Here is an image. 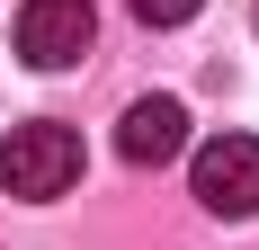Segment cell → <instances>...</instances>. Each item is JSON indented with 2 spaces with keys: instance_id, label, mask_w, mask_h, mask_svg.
I'll use <instances>...</instances> for the list:
<instances>
[{
  "instance_id": "3957f363",
  "label": "cell",
  "mask_w": 259,
  "mask_h": 250,
  "mask_svg": "<svg viewBox=\"0 0 259 250\" xmlns=\"http://www.w3.org/2000/svg\"><path fill=\"white\" fill-rule=\"evenodd\" d=\"M90 36H99V9L90 0H27L18 9V54L36 72H72L90 54Z\"/></svg>"
},
{
  "instance_id": "5b68a950",
  "label": "cell",
  "mask_w": 259,
  "mask_h": 250,
  "mask_svg": "<svg viewBox=\"0 0 259 250\" xmlns=\"http://www.w3.org/2000/svg\"><path fill=\"white\" fill-rule=\"evenodd\" d=\"M197 9H206V0H134V18H143V27H188Z\"/></svg>"
},
{
  "instance_id": "7a4b0ae2",
  "label": "cell",
  "mask_w": 259,
  "mask_h": 250,
  "mask_svg": "<svg viewBox=\"0 0 259 250\" xmlns=\"http://www.w3.org/2000/svg\"><path fill=\"white\" fill-rule=\"evenodd\" d=\"M188 179H197V205H206V215L250 224L259 215V134H214V143H197Z\"/></svg>"
},
{
  "instance_id": "277c9868",
  "label": "cell",
  "mask_w": 259,
  "mask_h": 250,
  "mask_svg": "<svg viewBox=\"0 0 259 250\" xmlns=\"http://www.w3.org/2000/svg\"><path fill=\"white\" fill-rule=\"evenodd\" d=\"M116 152H125L134 170L179 161V152H188V107H179V99H134L125 125H116Z\"/></svg>"
},
{
  "instance_id": "6da1fadb",
  "label": "cell",
  "mask_w": 259,
  "mask_h": 250,
  "mask_svg": "<svg viewBox=\"0 0 259 250\" xmlns=\"http://www.w3.org/2000/svg\"><path fill=\"white\" fill-rule=\"evenodd\" d=\"M0 188L27 205H54V197H72L80 188V134L63 116H27L9 125V143H0Z\"/></svg>"
}]
</instances>
